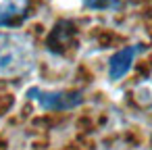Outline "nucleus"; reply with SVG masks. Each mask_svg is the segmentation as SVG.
Listing matches in <instances>:
<instances>
[{
	"label": "nucleus",
	"instance_id": "obj_5",
	"mask_svg": "<svg viewBox=\"0 0 152 150\" xmlns=\"http://www.w3.org/2000/svg\"><path fill=\"white\" fill-rule=\"evenodd\" d=\"M119 4V0H83V7L92 11H115Z\"/></svg>",
	"mask_w": 152,
	"mask_h": 150
},
{
	"label": "nucleus",
	"instance_id": "obj_1",
	"mask_svg": "<svg viewBox=\"0 0 152 150\" xmlns=\"http://www.w3.org/2000/svg\"><path fill=\"white\" fill-rule=\"evenodd\" d=\"M36 65L34 38L21 31H0V79H17Z\"/></svg>",
	"mask_w": 152,
	"mask_h": 150
},
{
	"label": "nucleus",
	"instance_id": "obj_3",
	"mask_svg": "<svg viewBox=\"0 0 152 150\" xmlns=\"http://www.w3.org/2000/svg\"><path fill=\"white\" fill-rule=\"evenodd\" d=\"M137 52H140V46H125V48L117 50L110 56V61H108V79L110 81L123 79L129 73V69H131Z\"/></svg>",
	"mask_w": 152,
	"mask_h": 150
},
{
	"label": "nucleus",
	"instance_id": "obj_2",
	"mask_svg": "<svg viewBox=\"0 0 152 150\" xmlns=\"http://www.w3.org/2000/svg\"><path fill=\"white\" fill-rule=\"evenodd\" d=\"M27 96L34 102H38L44 110H71V108H75L83 102L81 92H63V90L44 92L40 88H31L27 92Z\"/></svg>",
	"mask_w": 152,
	"mask_h": 150
},
{
	"label": "nucleus",
	"instance_id": "obj_4",
	"mask_svg": "<svg viewBox=\"0 0 152 150\" xmlns=\"http://www.w3.org/2000/svg\"><path fill=\"white\" fill-rule=\"evenodd\" d=\"M29 0H0V27H13L25 19Z\"/></svg>",
	"mask_w": 152,
	"mask_h": 150
}]
</instances>
